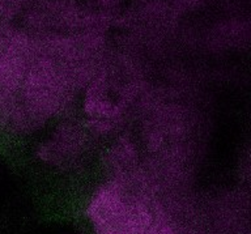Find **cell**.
<instances>
[{
	"instance_id": "obj_5",
	"label": "cell",
	"mask_w": 251,
	"mask_h": 234,
	"mask_svg": "<svg viewBox=\"0 0 251 234\" xmlns=\"http://www.w3.org/2000/svg\"><path fill=\"white\" fill-rule=\"evenodd\" d=\"M249 20H250V26H251V19H249Z\"/></svg>"
},
{
	"instance_id": "obj_4",
	"label": "cell",
	"mask_w": 251,
	"mask_h": 234,
	"mask_svg": "<svg viewBox=\"0 0 251 234\" xmlns=\"http://www.w3.org/2000/svg\"><path fill=\"white\" fill-rule=\"evenodd\" d=\"M98 4H101L103 7H109L111 4H117L119 0H97Z\"/></svg>"
},
{
	"instance_id": "obj_3",
	"label": "cell",
	"mask_w": 251,
	"mask_h": 234,
	"mask_svg": "<svg viewBox=\"0 0 251 234\" xmlns=\"http://www.w3.org/2000/svg\"><path fill=\"white\" fill-rule=\"evenodd\" d=\"M251 42L250 20L231 17L215 24L208 31L207 45L212 51L241 49Z\"/></svg>"
},
{
	"instance_id": "obj_1",
	"label": "cell",
	"mask_w": 251,
	"mask_h": 234,
	"mask_svg": "<svg viewBox=\"0 0 251 234\" xmlns=\"http://www.w3.org/2000/svg\"><path fill=\"white\" fill-rule=\"evenodd\" d=\"M141 82L136 71L122 64L119 68L98 64L86 85L85 107L89 127L107 132L119 123L135 97Z\"/></svg>"
},
{
	"instance_id": "obj_2",
	"label": "cell",
	"mask_w": 251,
	"mask_h": 234,
	"mask_svg": "<svg viewBox=\"0 0 251 234\" xmlns=\"http://www.w3.org/2000/svg\"><path fill=\"white\" fill-rule=\"evenodd\" d=\"M85 135L76 125H67L41 149V158L51 165H64L75 160L84 147Z\"/></svg>"
}]
</instances>
